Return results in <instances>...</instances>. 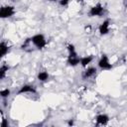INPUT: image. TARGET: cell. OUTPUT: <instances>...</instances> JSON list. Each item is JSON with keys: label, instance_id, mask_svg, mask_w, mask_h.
Listing matches in <instances>:
<instances>
[{"label": "cell", "instance_id": "cell-1", "mask_svg": "<svg viewBox=\"0 0 127 127\" xmlns=\"http://www.w3.org/2000/svg\"><path fill=\"white\" fill-rule=\"evenodd\" d=\"M66 50H67V59H66L67 64L70 66H76L77 64H79L80 57L77 55L75 51V47L69 43L66 45Z\"/></svg>", "mask_w": 127, "mask_h": 127}, {"label": "cell", "instance_id": "cell-2", "mask_svg": "<svg viewBox=\"0 0 127 127\" xmlns=\"http://www.w3.org/2000/svg\"><path fill=\"white\" fill-rule=\"evenodd\" d=\"M30 39L34 50H43L47 46V39L43 34H36Z\"/></svg>", "mask_w": 127, "mask_h": 127}, {"label": "cell", "instance_id": "cell-3", "mask_svg": "<svg viewBox=\"0 0 127 127\" xmlns=\"http://www.w3.org/2000/svg\"><path fill=\"white\" fill-rule=\"evenodd\" d=\"M105 14V7L101 3H96L92 7H90L88 11L89 17H102Z\"/></svg>", "mask_w": 127, "mask_h": 127}, {"label": "cell", "instance_id": "cell-4", "mask_svg": "<svg viewBox=\"0 0 127 127\" xmlns=\"http://www.w3.org/2000/svg\"><path fill=\"white\" fill-rule=\"evenodd\" d=\"M97 65H98V67H99L101 70H110V69L113 67L111 62L109 61V58H108L107 55H105V54H102V55H101L100 59L98 60Z\"/></svg>", "mask_w": 127, "mask_h": 127}, {"label": "cell", "instance_id": "cell-5", "mask_svg": "<svg viewBox=\"0 0 127 127\" xmlns=\"http://www.w3.org/2000/svg\"><path fill=\"white\" fill-rule=\"evenodd\" d=\"M16 13L15 7L12 5H5L2 6L0 9V17L2 19H6V18H10L12 17L14 14Z\"/></svg>", "mask_w": 127, "mask_h": 127}, {"label": "cell", "instance_id": "cell-6", "mask_svg": "<svg viewBox=\"0 0 127 127\" xmlns=\"http://www.w3.org/2000/svg\"><path fill=\"white\" fill-rule=\"evenodd\" d=\"M97 74V68L95 66H86L81 72V78L83 80H87L89 78L94 77Z\"/></svg>", "mask_w": 127, "mask_h": 127}, {"label": "cell", "instance_id": "cell-7", "mask_svg": "<svg viewBox=\"0 0 127 127\" xmlns=\"http://www.w3.org/2000/svg\"><path fill=\"white\" fill-rule=\"evenodd\" d=\"M25 93H31V94H36L37 93V88L32 85V84H24L20 87L18 90L17 94H25Z\"/></svg>", "mask_w": 127, "mask_h": 127}, {"label": "cell", "instance_id": "cell-8", "mask_svg": "<svg viewBox=\"0 0 127 127\" xmlns=\"http://www.w3.org/2000/svg\"><path fill=\"white\" fill-rule=\"evenodd\" d=\"M98 31H99V34H100L101 36L107 35V34L110 32V20H109V19L104 20V21L99 25Z\"/></svg>", "mask_w": 127, "mask_h": 127}, {"label": "cell", "instance_id": "cell-9", "mask_svg": "<svg viewBox=\"0 0 127 127\" xmlns=\"http://www.w3.org/2000/svg\"><path fill=\"white\" fill-rule=\"evenodd\" d=\"M109 122V116L106 114H98L95 117V125L96 126H105Z\"/></svg>", "mask_w": 127, "mask_h": 127}, {"label": "cell", "instance_id": "cell-10", "mask_svg": "<svg viewBox=\"0 0 127 127\" xmlns=\"http://www.w3.org/2000/svg\"><path fill=\"white\" fill-rule=\"evenodd\" d=\"M9 51H10V46L8 45V43L5 41H2L0 44V57L3 58L9 53Z\"/></svg>", "mask_w": 127, "mask_h": 127}, {"label": "cell", "instance_id": "cell-11", "mask_svg": "<svg viewBox=\"0 0 127 127\" xmlns=\"http://www.w3.org/2000/svg\"><path fill=\"white\" fill-rule=\"evenodd\" d=\"M93 61V56H85V57H80V65L82 67H86L89 65V64Z\"/></svg>", "mask_w": 127, "mask_h": 127}, {"label": "cell", "instance_id": "cell-12", "mask_svg": "<svg viewBox=\"0 0 127 127\" xmlns=\"http://www.w3.org/2000/svg\"><path fill=\"white\" fill-rule=\"evenodd\" d=\"M37 78H38V80L41 81V82H46V81H48V79L50 78V74L48 73V71L43 70V71H40V72L38 73Z\"/></svg>", "mask_w": 127, "mask_h": 127}, {"label": "cell", "instance_id": "cell-13", "mask_svg": "<svg viewBox=\"0 0 127 127\" xmlns=\"http://www.w3.org/2000/svg\"><path fill=\"white\" fill-rule=\"evenodd\" d=\"M9 68H10V66H9L8 64H3L1 65V67H0V79H4V78H5L6 73H7V71L9 70Z\"/></svg>", "mask_w": 127, "mask_h": 127}, {"label": "cell", "instance_id": "cell-14", "mask_svg": "<svg viewBox=\"0 0 127 127\" xmlns=\"http://www.w3.org/2000/svg\"><path fill=\"white\" fill-rule=\"evenodd\" d=\"M10 94H11V90H10L9 88H4V89H2V90L0 91V96H1V98H3V99L8 98V97L10 96Z\"/></svg>", "mask_w": 127, "mask_h": 127}, {"label": "cell", "instance_id": "cell-15", "mask_svg": "<svg viewBox=\"0 0 127 127\" xmlns=\"http://www.w3.org/2000/svg\"><path fill=\"white\" fill-rule=\"evenodd\" d=\"M1 116H2V119H1V127H8L9 126V123H8L7 119H5L2 111H1Z\"/></svg>", "mask_w": 127, "mask_h": 127}, {"label": "cell", "instance_id": "cell-16", "mask_svg": "<svg viewBox=\"0 0 127 127\" xmlns=\"http://www.w3.org/2000/svg\"><path fill=\"white\" fill-rule=\"evenodd\" d=\"M59 3L62 7H66L69 3V0H59Z\"/></svg>", "mask_w": 127, "mask_h": 127}, {"label": "cell", "instance_id": "cell-17", "mask_svg": "<svg viewBox=\"0 0 127 127\" xmlns=\"http://www.w3.org/2000/svg\"><path fill=\"white\" fill-rule=\"evenodd\" d=\"M68 124H69V125H73V121H72V120H69V121H68Z\"/></svg>", "mask_w": 127, "mask_h": 127}, {"label": "cell", "instance_id": "cell-18", "mask_svg": "<svg viewBox=\"0 0 127 127\" xmlns=\"http://www.w3.org/2000/svg\"><path fill=\"white\" fill-rule=\"evenodd\" d=\"M48 1H50V2H56V1H59V0H48Z\"/></svg>", "mask_w": 127, "mask_h": 127}, {"label": "cell", "instance_id": "cell-19", "mask_svg": "<svg viewBox=\"0 0 127 127\" xmlns=\"http://www.w3.org/2000/svg\"><path fill=\"white\" fill-rule=\"evenodd\" d=\"M124 4H125V5L127 4V0H124Z\"/></svg>", "mask_w": 127, "mask_h": 127}, {"label": "cell", "instance_id": "cell-20", "mask_svg": "<svg viewBox=\"0 0 127 127\" xmlns=\"http://www.w3.org/2000/svg\"><path fill=\"white\" fill-rule=\"evenodd\" d=\"M78 2H81L82 3V2H84V0H78Z\"/></svg>", "mask_w": 127, "mask_h": 127}, {"label": "cell", "instance_id": "cell-21", "mask_svg": "<svg viewBox=\"0 0 127 127\" xmlns=\"http://www.w3.org/2000/svg\"><path fill=\"white\" fill-rule=\"evenodd\" d=\"M126 39H127V37H126Z\"/></svg>", "mask_w": 127, "mask_h": 127}]
</instances>
